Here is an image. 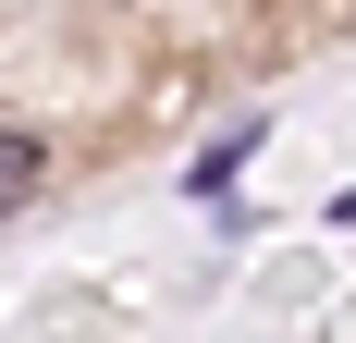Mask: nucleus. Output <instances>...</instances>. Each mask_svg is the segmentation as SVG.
I'll list each match as a JSON object with an SVG mask.
<instances>
[{"label": "nucleus", "mask_w": 356, "mask_h": 343, "mask_svg": "<svg viewBox=\"0 0 356 343\" xmlns=\"http://www.w3.org/2000/svg\"><path fill=\"white\" fill-rule=\"evenodd\" d=\"M13 196H37V135L0 123V208H13Z\"/></svg>", "instance_id": "nucleus-1"}]
</instances>
